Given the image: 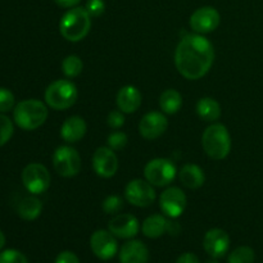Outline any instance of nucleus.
<instances>
[{
	"label": "nucleus",
	"mask_w": 263,
	"mask_h": 263,
	"mask_svg": "<svg viewBox=\"0 0 263 263\" xmlns=\"http://www.w3.org/2000/svg\"><path fill=\"white\" fill-rule=\"evenodd\" d=\"M149 251L148 247L140 240L126 241L120 249L121 263H148Z\"/></svg>",
	"instance_id": "17"
},
{
	"label": "nucleus",
	"mask_w": 263,
	"mask_h": 263,
	"mask_svg": "<svg viewBox=\"0 0 263 263\" xmlns=\"http://www.w3.org/2000/svg\"><path fill=\"white\" fill-rule=\"evenodd\" d=\"M53 166L61 176L73 177L81 170V157L72 146H58L53 154Z\"/></svg>",
	"instance_id": "7"
},
{
	"label": "nucleus",
	"mask_w": 263,
	"mask_h": 263,
	"mask_svg": "<svg viewBox=\"0 0 263 263\" xmlns=\"http://www.w3.org/2000/svg\"><path fill=\"white\" fill-rule=\"evenodd\" d=\"M0 263H28L27 257L15 249H5L0 252Z\"/></svg>",
	"instance_id": "29"
},
{
	"label": "nucleus",
	"mask_w": 263,
	"mask_h": 263,
	"mask_svg": "<svg viewBox=\"0 0 263 263\" xmlns=\"http://www.w3.org/2000/svg\"><path fill=\"white\" fill-rule=\"evenodd\" d=\"M79 98L76 85L69 80H57L45 90V103L55 110L71 108Z\"/></svg>",
	"instance_id": "5"
},
{
	"label": "nucleus",
	"mask_w": 263,
	"mask_h": 263,
	"mask_svg": "<svg viewBox=\"0 0 263 263\" xmlns=\"http://www.w3.org/2000/svg\"><path fill=\"white\" fill-rule=\"evenodd\" d=\"M50 174L41 163H30L23 168L22 182L28 193L39 195L45 193L50 186Z\"/></svg>",
	"instance_id": "8"
},
{
	"label": "nucleus",
	"mask_w": 263,
	"mask_h": 263,
	"mask_svg": "<svg viewBox=\"0 0 263 263\" xmlns=\"http://www.w3.org/2000/svg\"><path fill=\"white\" fill-rule=\"evenodd\" d=\"M176 263H200V262H199V258H198L194 253L187 252V253H182L181 256L177 258Z\"/></svg>",
	"instance_id": "35"
},
{
	"label": "nucleus",
	"mask_w": 263,
	"mask_h": 263,
	"mask_svg": "<svg viewBox=\"0 0 263 263\" xmlns=\"http://www.w3.org/2000/svg\"><path fill=\"white\" fill-rule=\"evenodd\" d=\"M87 131V125L85 120L79 116L68 117L61 127V136L66 143L73 144L81 140Z\"/></svg>",
	"instance_id": "19"
},
{
	"label": "nucleus",
	"mask_w": 263,
	"mask_h": 263,
	"mask_svg": "<svg viewBox=\"0 0 263 263\" xmlns=\"http://www.w3.org/2000/svg\"><path fill=\"white\" fill-rule=\"evenodd\" d=\"M41 211H43V203L35 195L23 198L17 208L18 216L26 221L36 220L41 215Z\"/></svg>",
	"instance_id": "23"
},
{
	"label": "nucleus",
	"mask_w": 263,
	"mask_h": 263,
	"mask_svg": "<svg viewBox=\"0 0 263 263\" xmlns=\"http://www.w3.org/2000/svg\"><path fill=\"white\" fill-rule=\"evenodd\" d=\"M123 207V200L122 198L118 197V195H109L104 199L103 202L102 208L107 215H116V213L120 212Z\"/></svg>",
	"instance_id": "28"
},
{
	"label": "nucleus",
	"mask_w": 263,
	"mask_h": 263,
	"mask_svg": "<svg viewBox=\"0 0 263 263\" xmlns=\"http://www.w3.org/2000/svg\"><path fill=\"white\" fill-rule=\"evenodd\" d=\"M125 198L130 204L135 207L145 208L153 204L156 200V190L153 185L146 180H131L125 189Z\"/></svg>",
	"instance_id": "9"
},
{
	"label": "nucleus",
	"mask_w": 263,
	"mask_h": 263,
	"mask_svg": "<svg viewBox=\"0 0 263 263\" xmlns=\"http://www.w3.org/2000/svg\"><path fill=\"white\" fill-rule=\"evenodd\" d=\"M159 207L167 217H180L186 208V195L180 187H168L159 197Z\"/></svg>",
	"instance_id": "11"
},
{
	"label": "nucleus",
	"mask_w": 263,
	"mask_h": 263,
	"mask_svg": "<svg viewBox=\"0 0 263 263\" xmlns=\"http://www.w3.org/2000/svg\"><path fill=\"white\" fill-rule=\"evenodd\" d=\"M15 125L26 131H32L45 123L48 108L37 99H26L18 103L13 110Z\"/></svg>",
	"instance_id": "3"
},
{
	"label": "nucleus",
	"mask_w": 263,
	"mask_h": 263,
	"mask_svg": "<svg viewBox=\"0 0 263 263\" xmlns=\"http://www.w3.org/2000/svg\"><path fill=\"white\" fill-rule=\"evenodd\" d=\"M215 62L212 43L203 35H186L181 39L175 51V64L181 76L187 80H199L210 72Z\"/></svg>",
	"instance_id": "1"
},
{
	"label": "nucleus",
	"mask_w": 263,
	"mask_h": 263,
	"mask_svg": "<svg viewBox=\"0 0 263 263\" xmlns=\"http://www.w3.org/2000/svg\"><path fill=\"white\" fill-rule=\"evenodd\" d=\"M13 133H14V127L10 118L0 115V146L5 145L12 139Z\"/></svg>",
	"instance_id": "27"
},
{
	"label": "nucleus",
	"mask_w": 263,
	"mask_h": 263,
	"mask_svg": "<svg viewBox=\"0 0 263 263\" xmlns=\"http://www.w3.org/2000/svg\"><path fill=\"white\" fill-rule=\"evenodd\" d=\"M107 123L110 128H120L125 125V116L120 109L112 110L107 117Z\"/></svg>",
	"instance_id": "33"
},
{
	"label": "nucleus",
	"mask_w": 263,
	"mask_h": 263,
	"mask_svg": "<svg viewBox=\"0 0 263 263\" xmlns=\"http://www.w3.org/2000/svg\"><path fill=\"white\" fill-rule=\"evenodd\" d=\"M91 28V15L85 8L74 7L63 14L59 22V32L71 43L85 39Z\"/></svg>",
	"instance_id": "2"
},
{
	"label": "nucleus",
	"mask_w": 263,
	"mask_h": 263,
	"mask_svg": "<svg viewBox=\"0 0 263 263\" xmlns=\"http://www.w3.org/2000/svg\"><path fill=\"white\" fill-rule=\"evenodd\" d=\"M205 263H218V261L216 258H211V259H208V261Z\"/></svg>",
	"instance_id": "38"
},
{
	"label": "nucleus",
	"mask_w": 263,
	"mask_h": 263,
	"mask_svg": "<svg viewBox=\"0 0 263 263\" xmlns=\"http://www.w3.org/2000/svg\"><path fill=\"white\" fill-rule=\"evenodd\" d=\"M220 13L213 7H202L190 15V27L199 35L215 31L220 25Z\"/></svg>",
	"instance_id": "12"
},
{
	"label": "nucleus",
	"mask_w": 263,
	"mask_h": 263,
	"mask_svg": "<svg viewBox=\"0 0 263 263\" xmlns=\"http://www.w3.org/2000/svg\"><path fill=\"white\" fill-rule=\"evenodd\" d=\"M127 135L122 131H116V133H112L107 139L108 146L113 151H121V149L125 148L127 145Z\"/></svg>",
	"instance_id": "31"
},
{
	"label": "nucleus",
	"mask_w": 263,
	"mask_h": 263,
	"mask_svg": "<svg viewBox=\"0 0 263 263\" xmlns=\"http://www.w3.org/2000/svg\"><path fill=\"white\" fill-rule=\"evenodd\" d=\"M197 113L205 122H215L221 117V105L213 98H202L197 103Z\"/></svg>",
	"instance_id": "22"
},
{
	"label": "nucleus",
	"mask_w": 263,
	"mask_h": 263,
	"mask_svg": "<svg viewBox=\"0 0 263 263\" xmlns=\"http://www.w3.org/2000/svg\"><path fill=\"white\" fill-rule=\"evenodd\" d=\"M4 246H5V235H4V233L0 230V251L4 248Z\"/></svg>",
	"instance_id": "37"
},
{
	"label": "nucleus",
	"mask_w": 263,
	"mask_h": 263,
	"mask_svg": "<svg viewBox=\"0 0 263 263\" xmlns=\"http://www.w3.org/2000/svg\"><path fill=\"white\" fill-rule=\"evenodd\" d=\"M177 174L176 166L171 159L156 158L146 163L144 168V176L153 186H168L175 180Z\"/></svg>",
	"instance_id": "6"
},
{
	"label": "nucleus",
	"mask_w": 263,
	"mask_h": 263,
	"mask_svg": "<svg viewBox=\"0 0 263 263\" xmlns=\"http://www.w3.org/2000/svg\"><path fill=\"white\" fill-rule=\"evenodd\" d=\"M182 107V97L177 90L167 89L159 97V108L164 115H175Z\"/></svg>",
	"instance_id": "24"
},
{
	"label": "nucleus",
	"mask_w": 263,
	"mask_h": 263,
	"mask_svg": "<svg viewBox=\"0 0 263 263\" xmlns=\"http://www.w3.org/2000/svg\"><path fill=\"white\" fill-rule=\"evenodd\" d=\"M82 68H84V63H82L81 58L77 55H68L62 61V71H63L64 76L68 79H74L81 74Z\"/></svg>",
	"instance_id": "25"
},
{
	"label": "nucleus",
	"mask_w": 263,
	"mask_h": 263,
	"mask_svg": "<svg viewBox=\"0 0 263 263\" xmlns=\"http://www.w3.org/2000/svg\"><path fill=\"white\" fill-rule=\"evenodd\" d=\"M92 168L99 177L109 179L115 176L118 170V158L109 146H100L92 156Z\"/></svg>",
	"instance_id": "13"
},
{
	"label": "nucleus",
	"mask_w": 263,
	"mask_h": 263,
	"mask_svg": "<svg viewBox=\"0 0 263 263\" xmlns=\"http://www.w3.org/2000/svg\"><path fill=\"white\" fill-rule=\"evenodd\" d=\"M54 263H80L79 257L73 253V252L64 251L57 256L55 262Z\"/></svg>",
	"instance_id": "34"
},
{
	"label": "nucleus",
	"mask_w": 263,
	"mask_h": 263,
	"mask_svg": "<svg viewBox=\"0 0 263 263\" xmlns=\"http://www.w3.org/2000/svg\"><path fill=\"white\" fill-rule=\"evenodd\" d=\"M202 146L210 158L225 159L231 152V136L228 127L222 123L208 126L202 135Z\"/></svg>",
	"instance_id": "4"
},
{
	"label": "nucleus",
	"mask_w": 263,
	"mask_h": 263,
	"mask_svg": "<svg viewBox=\"0 0 263 263\" xmlns=\"http://www.w3.org/2000/svg\"><path fill=\"white\" fill-rule=\"evenodd\" d=\"M108 230L120 239H133L140 231V223L138 218L128 213H121L115 216L108 223Z\"/></svg>",
	"instance_id": "16"
},
{
	"label": "nucleus",
	"mask_w": 263,
	"mask_h": 263,
	"mask_svg": "<svg viewBox=\"0 0 263 263\" xmlns=\"http://www.w3.org/2000/svg\"><path fill=\"white\" fill-rule=\"evenodd\" d=\"M179 179L181 184L187 189H198L205 181V175L198 164H185L179 172Z\"/></svg>",
	"instance_id": "20"
},
{
	"label": "nucleus",
	"mask_w": 263,
	"mask_h": 263,
	"mask_svg": "<svg viewBox=\"0 0 263 263\" xmlns=\"http://www.w3.org/2000/svg\"><path fill=\"white\" fill-rule=\"evenodd\" d=\"M203 248L211 258H222L230 248V238L222 229H211L203 239Z\"/></svg>",
	"instance_id": "15"
},
{
	"label": "nucleus",
	"mask_w": 263,
	"mask_h": 263,
	"mask_svg": "<svg viewBox=\"0 0 263 263\" xmlns=\"http://www.w3.org/2000/svg\"><path fill=\"white\" fill-rule=\"evenodd\" d=\"M90 248L99 259L109 261L118 252L117 239L109 230H97L90 238Z\"/></svg>",
	"instance_id": "10"
},
{
	"label": "nucleus",
	"mask_w": 263,
	"mask_h": 263,
	"mask_svg": "<svg viewBox=\"0 0 263 263\" xmlns=\"http://www.w3.org/2000/svg\"><path fill=\"white\" fill-rule=\"evenodd\" d=\"M168 127V121L163 112H152L146 113L139 123V133L146 140H154L166 133Z\"/></svg>",
	"instance_id": "14"
},
{
	"label": "nucleus",
	"mask_w": 263,
	"mask_h": 263,
	"mask_svg": "<svg viewBox=\"0 0 263 263\" xmlns=\"http://www.w3.org/2000/svg\"><path fill=\"white\" fill-rule=\"evenodd\" d=\"M85 9L91 17H100L105 12L104 0H87Z\"/></svg>",
	"instance_id": "32"
},
{
	"label": "nucleus",
	"mask_w": 263,
	"mask_h": 263,
	"mask_svg": "<svg viewBox=\"0 0 263 263\" xmlns=\"http://www.w3.org/2000/svg\"><path fill=\"white\" fill-rule=\"evenodd\" d=\"M15 98L7 87H0V113H7L14 108Z\"/></svg>",
	"instance_id": "30"
},
{
	"label": "nucleus",
	"mask_w": 263,
	"mask_h": 263,
	"mask_svg": "<svg viewBox=\"0 0 263 263\" xmlns=\"http://www.w3.org/2000/svg\"><path fill=\"white\" fill-rule=\"evenodd\" d=\"M55 4L61 8H74L81 3V0H54Z\"/></svg>",
	"instance_id": "36"
},
{
	"label": "nucleus",
	"mask_w": 263,
	"mask_h": 263,
	"mask_svg": "<svg viewBox=\"0 0 263 263\" xmlns=\"http://www.w3.org/2000/svg\"><path fill=\"white\" fill-rule=\"evenodd\" d=\"M256 253L251 247L241 246L234 249L228 258V263H253Z\"/></svg>",
	"instance_id": "26"
},
{
	"label": "nucleus",
	"mask_w": 263,
	"mask_h": 263,
	"mask_svg": "<svg viewBox=\"0 0 263 263\" xmlns=\"http://www.w3.org/2000/svg\"><path fill=\"white\" fill-rule=\"evenodd\" d=\"M167 228H168V221L163 215H152L144 220L143 226H141V231L144 235L149 239H158L167 233Z\"/></svg>",
	"instance_id": "21"
},
{
	"label": "nucleus",
	"mask_w": 263,
	"mask_h": 263,
	"mask_svg": "<svg viewBox=\"0 0 263 263\" xmlns=\"http://www.w3.org/2000/svg\"><path fill=\"white\" fill-rule=\"evenodd\" d=\"M143 95L138 87L126 85L121 87L117 94V107L123 113H134L140 108Z\"/></svg>",
	"instance_id": "18"
}]
</instances>
